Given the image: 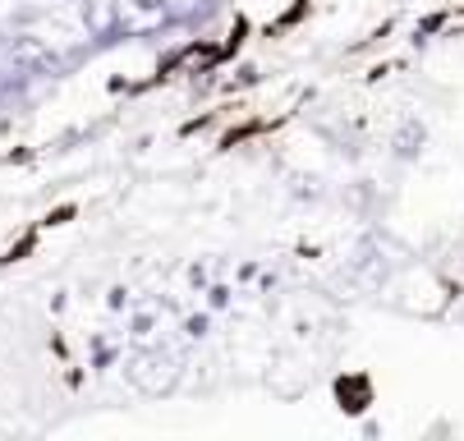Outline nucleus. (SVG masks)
<instances>
[{
  "label": "nucleus",
  "instance_id": "nucleus-1",
  "mask_svg": "<svg viewBox=\"0 0 464 441\" xmlns=\"http://www.w3.org/2000/svg\"><path fill=\"white\" fill-rule=\"evenodd\" d=\"M179 372H184V359L170 354V350H139V354L124 359V377H129V382H134L143 396H166V391H175Z\"/></svg>",
  "mask_w": 464,
  "mask_h": 441
},
{
  "label": "nucleus",
  "instance_id": "nucleus-2",
  "mask_svg": "<svg viewBox=\"0 0 464 441\" xmlns=\"http://www.w3.org/2000/svg\"><path fill=\"white\" fill-rule=\"evenodd\" d=\"M5 60H10V70L28 74V79H51V74H64V60L60 51H51L42 37H14L5 46Z\"/></svg>",
  "mask_w": 464,
  "mask_h": 441
},
{
  "label": "nucleus",
  "instance_id": "nucleus-3",
  "mask_svg": "<svg viewBox=\"0 0 464 441\" xmlns=\"http://www.w3.org/2000/svg\"><path fill=\"white\" fill-rule=\"evenodd\" d=\"M79 14H83V28H88L102 46L124 33V28H120V0H79Z\"/></svg>",
  "mask_w": 464,
  "mask_h": 441
},
{
  "label": "nucleus",
  "instance_id": "nucleus-4",
  "mask_svg": "<svg viewBox=\"0 0 464 441\" xmlns=\"http://www.w3.org/2000/svg\"><path fill=\"white\" fill-rule=\"evenodd\" d=\"M428 148V124L419 115H405L401 124H395V134H391V157L395 161H419Z\"/></svg>",
  "mask_w": 464,
  "mask_h": 441
},
{
  "label": "nucleus",
  "instance_id": "nucleus-5",
  "mask_svg": "<svg viewBox=\"0 0 464 441\" xmlns=\"http://www.w3.org/2000/svg\"><path fill=\"white\" fill-rule=\"evenodd\" d=\"M350 272H354V276H363L368 285H382L391 267H386V254H382V248H377V244L368 239V244L359 248V254H354V263H350Z\"/></svg>",
  "mask_w": 464,
  "mask_h": 441
},
{
  "label": "nucleus",
  "instance_id": "nucleus-6",
  "mask_svg": "<svg viewBox=\"0 0 464 441\" xmlns=\"http://www.w3.org/2000/svg\"><path fill=\"white\" fill-rule=\"evenodd\" d=\"M184 336L188 340H208L212 336V312H188V318H184Z\"/></svg>",
  "mask_w": 464,
  "mask_h": 441
},
{
  "label": "nucleus",
  "instance_id": "nucleus-7",
  "mask_svg": "<svg viewBox=\"0 0 464 441\" xmlns=\"http://www.w3.org/2000/svg\"><path fill=\"white\" fill-rule=\"evenodd\" d=\"M157 331V318H152V312H134V322H129V336H134V340H148Z\"/></svg>",
  "mask_w": 464,
  "mask_h": 441
},
{
  "label": "nucleus",
  "instance_id": "nucleus-8",
  "mask_svg": "<svg viewBox=\"0 0 464 441\" xmlns=\"http://www.w3.org/2000/svg\"><path fill=\"white\" fill-rule=\"evenodd\" d=\"M139 14H170V0H129Z\"/></svg>",
  "mask_w": 464,
  "mask_h": 441
},
{
  "label": "nucleus",
  "instance_id": "nucleus-9",
  "mask_svg": "<svg viewBox=\"0 0 464 441\" xmlns=\"http://www.w3.org/2000/svg\"><path fill=\"white\" fill-rule=\"evenodd\" d=\"M230 299H235L230 285H208V303H212V308H230Z\"/></svg>",
  "mask_w": 464,
  "mask_h": 441
},
{
  "label": "nucleus",
  "instance_id": "nucleus-10",
  "mask_svg": "<svg viewBox=\"0 0 464 441\" xmlns=\"http://www.w3.org/2000/svg\"><path fill=\"white\" fill-rule=\"evenodd\" d=\"M92 359H97V368H111V363H115V350H111L102 336H92Z\"/></svg>",
  "mask_w": 464,
  "mask_h": 441
},
{
  "label": "nucleus",
  "instance_id": "nucleus-11",
  "mask_svg": "<svg viewBox=\"0 0 464 441\" xmlns=\"http://www.w3.org/2000/svg\"><path fill=\"white\" fill-rule=\"evenodd\" d=\"M106 303H111V308H115V312H120V308H124V303H129V290H124V285H115V290H111V299H106Z\"/></svg>",
  "mask_w": 464,
  "mask_h": 441
},
{
  "label": "nucleus",
  "instance_id": "nucleus-12",
  "mask_svg": "<svg viewBox=\"0 0 464 441\" xmlns=\"http://www.w3.org/2000/svg\"><path fill=\"white\" fill-rule=\"evenodd\" d=\"M188 281H193V290H203V285H208V267H193Z\"/></svg>",
  "mask_w": 464,
  "mask_h": 441
}]
</instances>
